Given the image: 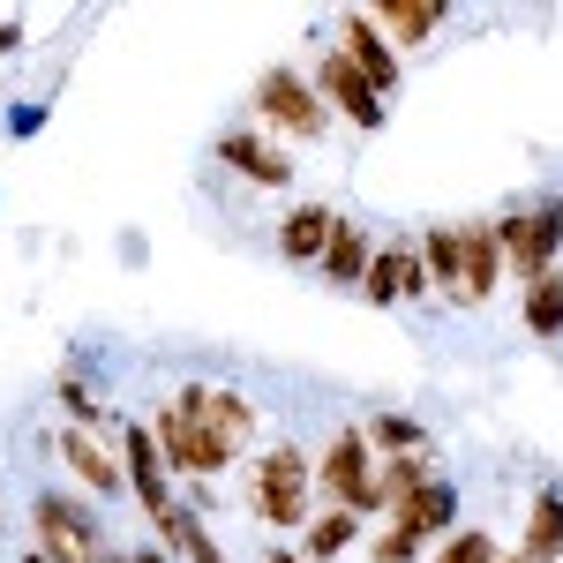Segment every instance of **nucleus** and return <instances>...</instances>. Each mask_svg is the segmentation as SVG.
<instances>
[{
    "mask_svg": "<svg viewBox=\"0 0 563 563\" xmlns=\"http://www.w3.org/2000/svg\"><path fill=\"white\" fill-rule=\"evenodd\" d=\"M249 511H256L263 533H308V519H316V466L294 443H271L249 466Z\"/></svg>",
    "mask_w": 563,
    "mask_h": 563,
    "instance_id": "1",
    "label": "nucleus"
},
{
    "mask_svg": "<svg viewBox=\"0 0 563 563\" xmlns=\"http://www.w3.org/2000/svg\"><path fill=\"white\" fill-rule=\"evenodd\" d=\"M316 488L353 511V519H376L384 511V496H376V451H368V429H339L323 443V459H316Z\"/></svg>",
    "mask_w": 563,
    "mask_h": 563,
    "instance_id": "2",
    "label": "nucleus"
},
{
    "mask_svg": "<svg viewBox=\"0 0 563 563\" xmlns=\"http://www.w3.org/2000/svg\"><path fill=\"white\" fill-rule=\"evenodd\" d=\"M151 435H158L166 466H174V474H196V481L225 474V466L241 459V443H233V435H218L211 421H203V413H188V406H158Z\"/></svg>",
    "mask_w": 563,
    "mask_h": 563,
    "instance_id": "3",
    "label": "nucleus"
},
{
    "mask_svg": "<svg viewBox=\"0 0 563 563\" xmlns=\"http://www.w3.org/2000/svg\"><path fill=\"white\" fill-rule=\"evenodd\" d=\"M496 241H504V263L519 271V286L549 278V271H556V256H563V196H541L533 211L496 218Z\"/></svg>",
    "mask_w": 563,
    "mask_h": 563,
    "instance_id": "4",
    "label": "nucleus"
},
{
    "mask_svg": "<svg viewBox=\"0 0 563 563\" xmlns=\"http://www.w3.org/2000/svg\"><path fill=\"white\" fill-rule=\"evenodd\" d=\"M256 121H271V129H286V135H301V143H316V135L331 129V106H323L316 76H301V68H263V84H256Z\"/></svg>",
    "mask_w": 563,
    "mask_h": 563,
    "instance_id": "5",
    "label": "nucleus"
},
{
    "mask_svg": "<svg viewBox=\"0 0 563 563\" xmlns=\"http://www.w3.org/2000/svg\"><path fill=\"white\" fill-rule=\"evenodd\" d=\"M31 519H38V549L53 563H106V533L76 496H38Z\"/></svg>",
    "mask_w": 563,
    "mask_h": 563,
    "instance_id": "6",
    "label": "nucleus"
},
{
    "mask_svg": "<svg viewBox=\"0 0 563 563\" xmlns=\"http://www.w3.org/2000/svg\"><path fill=\"white\" fill-rule=\"evenodd\" d=\"M316 90H323V106H331V113H346V121H353L361 135H376V129H384V98H376V84H368V76L353 68L339 45L323 53V68H316Z\"/></svg>",
    "mask_w": 563,
    "mask_h": 563,
    "instance_id": "7",
    "label": "nucleus"
},
{
    "mask_svg": "<svg viewBox=\"0 0 563 563\" xmlns=\"http://www.w3.org/2000/svg\"><path fill=\"white\" fill-rule=\"evenodd\" d=\"M121 466H129V496L151 511V519H166L180 496H174V466H166V451H158V435L135 421L129 429V451H121Z\"/></svg>",
    "mask_w": 563,
    "mask_h": 563,
    "instance_id": "8",
    "label": "nucleus"
},
{
    "mask_svg": "<svg viewBox=\"0 0 563 563\" xmlns=\"http://www.w3.org/2000/svg\"><path fill=\"white\" fill-rule=\"evenodd\" d=\"M339 53H346L353 68L376 84V98L398 90V45L376 31V15H368V8H346V23H339Z\"/></svg>",
    "mask_w": 563,
    "mask_h": 563,
    "instance_id": "9",
    "label": "nucleus"
},
{
    "mask_svg": "<svg viewBox=\"0 0 563 563\" xmlns=\"http://www.w3.org/2000/svg\"><path fill=\"white\" fill-rule=\"evenodd\" d=\"M390 526H406L413 541H435V549H443V541L459 533V481L435 474L429 488H413V496H406V504L390 511Z\"/></svg>",
    "mask_w": 563,
    "mask_h": 563,
    "instance_id": "10",
    "label": "nucleus"
},
{
    "mask_svg": "<svg viewBox=\"0 0 563 563\" xmlns=\"http://www.w3.org/2000/svg\"><path fill=\"white\" fill-rule=\"evenodd\" d=\"M218 166H233L241 180H256V188H286V180H294V158H286L271 135H256V129H225L218 135Z\"/></svg>",
    "mask_w": 563,
    "mask_h": 563,
    "instance_id": "11",
    "label": "nucleus"
},
{
    "mask_svg": "<svg viewBox=\"0 0 563 563\" xmlns=\"http://www.w3.org/2000/svg\"><path fill=\"white\" fill-rule=\"evenodd\" d=\"M459 249H466V294H459V308H481L496 286H504V241H496V218H466V225H459Z\"/></svg>",
    "mask_w": 563,
    "mask_h": 563,
    "instance_id": "12",
    "label": "nucleus"
},
{
    "mask_svg": "<svg viewBox=\"0 0 563 563\" xmlns=\"http://www.w3.org/2000/svg\"><path fill=\"white\" fill-rule=\"evenodd\" d=\"M339 225H346V218L331 211V203H294V211L278 218V256L286 263H323V249L339 241Z\"/></svg>",
    "mask_w": 563,
    "mask_h": 563,
    "instance_id": "13",
    "label": "nucleus"
},
{
    "mask_svg": "<svg viewBox=\"0 0 563 563\" xmlns=\"http://www.w3.org/2000/svg\"><path fill=\"white\" fill-rule=\"evenodd\" d=\"M174 406H188V413H203L218 435H233V443H249L256 435V406L241 398V390H218V384H188L174 398Z\"/></svg>",
    "mask_w": 563,
    "mask_h": 563,
    "instance_id": "14",
    "label": "nucleus"
},
{
    "mask_svg": "<svg viewBox=\"0 0 563 563\" xmlns=\"http://www.w3.org/2000/svg\"><path fill=\"white\" fill-rule=\"evenodd\" d=\"M376 15V31H384L390 45H429L435 31H443V0H384V8H368Z\"/></svg>",
    "mask_w": 563,
    "mask_h": 563,
    "instance_id": "15",
    "label": "nucleus"
},
{
    "mask_svg": "<svg viewBox=\"0 0 563 563\" xmlns=\"http://www.w3.org/2000/svg\"><path fill=\"white\" fill-rule=\"evenodd\" d=\"M60 459H68V474L84 481L90 496H129V474H121V459H106V451H98L84 429L60 435Z\"/></svg>",
    "mask_w": 563,
    "mask_h": 563,
    "instance_id": "16",
    "label": "nucleus"
},
{
    "mask_svg": "<svg viewBox=\"0 0 563 563\" xmlns=\"http://www.w3.org/2000/svg\"><path fill=\"white\" fill-rule=\"evenodd\" d=\"M151 526H158V549H166V556H180V563H225V549L211 541V526L196 519L188 504H174L166 519H151Z\"/></svg>",
    "mask_w": 563,
    "mask_h": 563,
    "instance_id": "17",
    "label": "nucleus"
},
{
    "mask_svg": "<svg viewBox=\"0 0 563 563\" xmlns=\"http://www.w3.org/2000/svg\"><path fill=\"white\" fill-rule=\"evenodd\" d=\"M519 556L526 563H563V488H541V496H533Z\"/></svg>",
    "mask_w": 563,
    "mask_h": 563,
    "instance_id": "18",
    "label": "nucleus"
},
{
    "mask_svg": "<svg viewBox=\"0 0 563 563\" xmlns=\"http://www.w3.org/2000/svg\"><path fill=\"white\" fill-rule=\"evenodd\" d=\"M376 249H384V241H368V233L346 218V225H339V241L323 249V286H353V294H361V278H368Z\"/></svg>",
    "mask_w": 563,
    "mask_h": 563,
    "instance_id": "19",
    "label": "nucleus"
},
{
    "mask_svg": "<svg viewBox=\"0 0 563 563\" xmlns=\"http://www.w3.org/2000/svg\"><path fill=\"white\" fill-rule=\"evenodd\" d=\"M361 533H368V526L353 519V511H339V504H323V511L308 519L301 549H308V563H339V556L353 549V541H361Z\"/></svg>",
    "mask_w": 563,
    "mask_h": 563,
    "instance_id": "20",
    "label": "nucleus"
},
{
    "mask_svg": "<svg viewBox=\"0 0 563 563\" xmlns=\"http://www.w3.org/2000/svg\"><path fill=\"white\" fill-rule=\"evenodd\" d=\"M421 263H429V286H443L451 301L466 294V249H459V225H429V233H421Z\"/></svg>",
    "mask_w": 563,
    "mask_h": 563,
    "instance_id": "21",
    "label": "nucleus"
},
{
    "mask_svg": "<svg viewBox=\"0 0 563 563\" xmlns=\"http://www.w3.org/2000/svg\"><path fill=\"white\" fill-rule=\"evenodd\" d=\"M435 474H443V466H435V451H406V459H384V466H376V496H384V511H398V504H406L413 488H429Z\"/></svg>",
    "mask_w": 563,
    "mask_h": 563,
    "instance_id": "22",
    "label": "nucleus"
},
{
    "mask_svg": "<svg viewBox=\"0 0 563 563\" xmlns=\"http://www.w3.org/2000/svg\"><path fill=\"white\" fill-rule=\"evenodd\" d=\"M526 331L549 339V346H563V271H549V278L526 286Z\"/></svg>",
    "mask_w": 563,
    "mask_h": 563,
    "instance_id": "23",
    "label": "nucleus"
},
{
    "mask_svg": "<svg viewBox=\"0 0 563 563\" xmlns=\"http://www.w3.org/2000/svg\"><path fill=\"white\" fill-rule=\"evenodd\" d=\"M368 451H384V459L429 451V429H421V421H406V413H376V421H368Z\"/></svg>",
    "mask_w": 563,
    "mask_h": 563,
    "instance_id": "24",
    "label": "nucleus"
},
{
    "mask_svg": "<svg viewBox=\"0 0 563 563\" xmlns=\"http://www.w3.org/2000/svg\"><path fill=\"white\" fill-rule=\"evenodd\" d=\"M361 294H368L376 308H398V301H406V271H398V249H376L368 278H361Z\"/></svg>",
    "mask_w": 563,
    "mask_h": 563,
    "instance_id": "25",
    "label": "nucleus"
},
{
    "mask_svg": "<svg viewBox=\"0 0 563 563\" xmlns=\"http://www.w3.org/2000/svg\"><path fill=\"white\" fill-rule=\"evenodd\" d=\"M496 556H504V549H496V533H488V526H459V533L435 549V563H496Z\"/></svg>",
    "mask_w": 563,
    "mask_h": 563,
    "instance_id": "26",
    "label": "nucleus"
},
{
    "mask_svg": "<svg viewBox=\"0 0 563 563\" xmlns=\"http://www.w3.org/2000/svg\"><path fill=\"white\" fill-rule=\"evenodd\" d=\"M60 413H68V421H98V413H106V406H98V398H90V384L84 376H60Z\"/></svg>",
    "mask_w": 563,
    "mask_h": 563,
    "instance_id": "27",
    "label": "nucleus"
},
{
    "mask_svg": "<svg viewBox=\"0 0 563 563\" xmlns=\"http://www.w3.org/2000/svg\"><path fill=\"white\" fill-rule=\"evenodd\" d=\"M413 556H421V541H413L406 526H384V533H376V563H413Z\"/></svg>",
    "mask_w": 563,
    "mask_h": 563,
    "instance_id": "28",
    "label": "nucleus"
},
{
    "mask_svg": "<svg viewBox=\"0 0 563 563\" xmlns=\"http://www.w3.org/2000/svg\"><path fill=\"white\" fill-rule=\"evenodd\" d=\"M15 45H23V23H15V15H0V53H15Z\"/></svg>",
    "mask_w": 563,
    "mask_h": 563,
    "instance_id": "29",
    "label": "nucleus"
},
{
    "mask_svg": "<svg viewBox=\"0 0 563 563\" xmlns=\"http://www.w3.org/2000/svg\"><path fill=\"white\" fill-rule=\"evenodd\" d=\"M271 563H308V556H294V549H271Z\"/></svg>",
    "mask_w": 563,
    "mask_h": 563,
    "instance_id": "30",
    "label": "nucleus"
},
{
    "mask_svg": "<svg viewBox=\"0 0 563 563\" xmlns=\"http://www.w3.org/2000/svg\"><path fill=\"white\" fill-rule=\"evenodd\" d=\"M23 563H53V556H45V549H23Z\"/></svg>",
    "mask_w": 563,
    "mask_h": 563,
    "instance_id": "31",
    "label": "nucleus"
},
{
    "mask_svg": "<svg viewBox=\"0 0 563 563\" xmlns=\"http://www.w3.org/2000/svg\"><path fill=\"white\" fill-rule=\"evenodd\" d=\"M496 563H526V556H519V549H511V556H496Z\"/></svg>",
    "mask_w": 563,
    "mask_h": 563,
    "instance_id": "32",
    "label": "nucleus"
},
{
    "mask_svg": "<svg viewBox=\"0 0 563 563\" xmlns=\"http://www.w3.org/2000/svg\"><path fill=\"white\" fill-rule=\"evenodd\" d=\"M0 533H8V511H0Z\"/></svg>",
    "mask_w": 563,
    "mask_h": 563,
    "instance_id": "33",
    "label": "nucleus"
}]
</instances>
